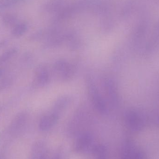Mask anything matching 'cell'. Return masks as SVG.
Listing matches in <instances>:
<instances>
[{"mask_svg":"<svg viewBox=\"0 0 159 159\" xmlns=\"http://www.w3.org/2000/svg\"><path fill=\"white\" fill-rule=\"evenodd\" d=\"M7 43V41L6 40H3V41L0 42V50L2 49L6 45Z\"/></svg>","mask_w":159,"mask_h":159,"instance_id":"30bf717a","label":"cell"},{"mask_svg":"<svg viewBox=\"0 0 159 159\" xmlns=\"http://www.w3.org/2000/svg\"><path fill=\"white\" fill-rule=\"evenodd\" d=\"M27 30V26L24 23H18L13 27L12 34L15 37H19L23 35Z\"/></svg>","mask_w":159,"mask_h":159,"instance_id":"277c9868","label":"cell"},{"mask_svg":"<svg viewBox=\"0 0 159 159\" xmlns=\"http://www.w3.org/2000/svg\"><path fill=\"white\" fill-rule=\"evenodd\" d=\"M20 1L21 0H0V10L14 6Z\"/></svg>","mask_w":159,"mask_h":159,"instance_id":"ba28073f","label":"cell"},{"mask_svg":"<svg viewBox=\"0 0 159 159\" xmlns=\"http://www.w3.org/2000/svg\"><path fill=\"white\" fill-rule=\"evenodd\" d=\"M58 116L55 114H50L43 117L40 120L39 128L42 130L45 131L52 128L57 121Z\"/></svg>","mask_w":159,"mask_h":159,"instance_id":"7a4b0ae2","label":"cell"},{"mask_svg":"<svg viewBox=\"0 0 159 159\" xmlns=\"http://www.w3.org/2000/svg\"><path fill=\"white\" fill-rule=\"evenodd\" d=\"M48 79V74L44 68H40L37 71L35 75V81L39 85H43L47 82Z\"/></svg>","mask_w":159,"mask_h":159,"instance_id":"3957f363","label":"cell"},{"mask_svg":"<svg viewBox=\"0 0 159 159\" xmlns=\"http://www.w3.org/2000/svg\"><path fill=\"white\" fill-rule=\"evenodd\" d=\"M90 139L89 137H88V136H84L80 138L77 143V148L80 150L86 147L87 145L90 142Z\"/></svg>","mask_w":159,"mask_h":159,"instance_id":"9c48e42d","label":"cell"},{"mask_svg":"<svg viewBox=\"0 0 159 159\" xmlns=\"http://www.w3.org/2000/svg\"><path fill=\"white\" fill-rule=\"evenodd\" d=\"M56 69L59 73H61V75L65 77L68 76L70 73V67L68 63L64 61L57 63Z\"/></svg>","mask_w":159,"mask_h":159,"instance_id":"52a82bcc","label":"cell"},{"mask_svg":"<svg viewBox=\"0 0 159 159\" xmlns=\"http://www.w3.org/2000/svg\"><path fill=\"white\" fill-rule=\"evenodd\" d=\"M88 87L90 97L94 107L100 113H105L107 111L105 103L91 79L88 80Z\"/></svg>","mask_w":159,"mask_h":159,"instance_id":"6da1fadb","label":"cell"},{"mask_svg":"<svg viewBox=\"0 0 159 159\" xmlns=\"http://www.w3.org/2000/svg\"><path fill=\"white\" fill-rule=\"evenodd\" d=\"M3 73V70H0V76L2 75V74Z\"/></svg>","mask_w":159,"mask_h":159,"instance_id":"8fae6325","label":"cell"},{"mask_svg":"<svg viewBox=\"0 0 159 159\" xmlns=\"http://www.w3.org/2000/svg\"><path fill=\"white\" fill-rule=\"evenodd\" d=\"M17 20V17L13 14H6L2 18V21L4 24L7 27L13 28L18 23Z\"/></svg>","mask_w":159,"mask_h":159,"instance_id":"8992f818","label":"cell"},{"mask_svg":"<svg viewBox=\"0 0 159 159\" xmlns=\"http://www.w3.org/2000/svg\"><path fill=\"white\" fill-rule=\"evenodd\" d=\"M17 48H10L0 56V66L12 58L17 52Z\"/></svg>","mask_w":159,"mask_h":159,"instance_id":"5b68a950","label":"cell"}]
</instances>
